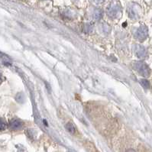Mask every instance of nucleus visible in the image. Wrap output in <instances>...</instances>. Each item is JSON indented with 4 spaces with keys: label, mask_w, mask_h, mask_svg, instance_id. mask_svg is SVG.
I'll return each instance as SVG.
<instances>
[{
    "label": "nucleus",
    "mask_w": 152,
    "mask_h": 152,
    "mask_svg": "<svg viewBox=\"0 0 152 152\" xmlns=\"http://www.w3.org/2000/svg\"><path fill=\"white\" fill-rule=\"evenodd\" d=\"M133 68L142 77H148L151 74L149 66L143 62H135L133 64Z\"/></svg>",
    "instance_id": "1"
},
{
    "label": "nucleus",
    "mask_w": 152,
    "mask_h": 152,
    "mask_svg": "<svg viewBox=\"0 0 152 152\" xmlns=\"http://www.w3.org/2000/svg\"><path fill=\"white\" fill-rule=\"evenodd\" d=\"M102 16V11L101 9H97L94 10L93 13V19L95 20V21H99V20H100Z\"/></svg>",
    "instance_id": "7"
},
{
    "label": "nucleus",
    "mask_w": 152,
    "mask_h": 152,
    "mask_svg": "<svg viewBox=\"0 0 152 152\" xmlns=\"http://www.w3.org/2000/svg\"><path fill=\"white\" fill-rule=\"evenodd\" d=\"M15 99H16L18 102H20V103L23 102L24 100H25V96H24L23 93H18V94L16 95V96H15Z\"/></svg>",
    "instance_id": "12"
},
{
    "label": "nucleus",
    "mask_w": 152,
    "mask_h": 152,
    "mask_svg": "<svg viewBox=\"0 0 152 152\" xmlns=\"http://www.w3.org/2000/svg\"><path fill=\"white\" fill-rule=\"evenodd\" d=\"M108 16L111 18H117L122 14V9L119 4L112 3L107 7L106 9Z\"/></svg>",
    "instance_id": "2"
},
{
    "label": "nucleus",
    "mask_w": 152,
    "mask_h": 152,
    "mask_svg": "<svg viewBox=\"0 0 152 152\" xmlns=\"http://www.w3.org/2000/svg\"><path fill=\"white\" fill-rule=\"evenodd\" d=\"M24 123L22 121L19 119H12L9 122V127L12 130H18V129H22L23 127Z\"/></svg>",
    "instance_id": "5"
},
{
    "label": "nucleus",
    "mask_w": 152,
    "mask_h": 152,
    "mask_svg": "<svg viewBox=\"0 0 152 152\" xmlns=\"http://www.w3.org/2000/svg\"><path fill=\"white\" fill-rule=\"evenodd\" d=\"M93 25L92 24H86L85 25V27H84V31L87 34H90L93 31Z\"/></svg>",
    "instance_id": "10"
},
{
    "label": "nucleus",
    "mask_w": 152,
    "mask_h": 152,
    "mask_svg": "<svg viewBox=\"0 0 152 152\" xmlns=\"http://www.w3.org/2000/svg\"><path fill=\"white\" fill-rule=\"evenodd\" d=\"M104 1H105V0H92V2H94V3H96V4L102 3Z\"/></svg>",
    "instance_id": "14"
},
{
    "label": "nucleus",
    "mask_w": 152,
    "mask_h": 152,
    "mask_svg": "<svg viewBox=\"0 0 152 152\" xmlns=\"http://www.w3.org/2000/svg\"><path fill=\"white\" fill-rule=\"evenodd\" d=\"M65 128H66V131H67L68 132L70 133V134H75L76 132V128L75 126L73 125V124H72L71 122H68V123L66 124V125H65Z\"/></svg>",
    "instance_id": "8"
},
{
    "label": "nucleus",
    "mask_w": 152,
    "mask_h": 152,
    "mask_svg": "<svg viewBox=\"0 0 152 152\" xmlns=\"http://www.w3.org/2000/svg\"><path fill=\"white\" fill-rule=\"evenodd\" d=\"M126 152H136L134 150V149H128L127 151H126Z\"/></svg>",
    "instance_id": "15"
},
{
    "label": "nucleus",
    "mask_w": 152,
    "mask_h": 152,
    "mask_svg": "<svg viewBox=\"0 0 152 152\" xmlns=\"http://www.w3.org/2000/svg\"><path fill=\"white\" fill-rule=\"evenodd\" d=\"M2 73H1V72H0V80H2Z\"/></svg>",
    "instance_id": "16"
},
{
    "label": "nucleus",
    "mask_w": 152,
    "mask_h": 152,
    "mask_svg": "<svg viewBox=\"0 0 152 152\" xmlns=\"http://www.w3.org/2000/svg\"><path fill=\"white\" fill-rule=\"evenodd\" d=\"M135 54L138 58H141V59L145 58L147 55L146 49H145L143 46L137 45L135 48Z\"/></svg>",
    "instance_id": "6"
},
{
    "label": "nucleus",
    "mask_w": 152,
    "mask_h": 152,
    "mask_svg": "<svg viewBox=\"0 0 152 152\" xmlns=\"http://www.w3.org/2000/svg\"><path fill=\"white\" fill-rule=\"evenodd\" d=\"M141 8L138 5L135 3L131 4L129 7L128 8V14L129 18L132 19H138L140 18L141 15Z\"/></svg>",
    "instance_id": "3"
},
{
    "label": "nucleus",
    "mask_w": 152,
    "mask_h": 152,
    "mask_svg": "<svg viewBox=\"0 0 152 152\" xmlns=\"http://www.w3.org/2000/svg\"><path fill=\"white\" fill-rule=\"evenodd\" d=\"M140 83H141V86H143L145 89H149L150 88V83H149V82L147 80H141Z\"/></svg>",
    "instance_id": "13"
},
{
    "label": "nucleus",
    "mask_w": 152,
    "mask_h": 152,
    "mask_svg": "<svg viewBox=\"0 0 152 152\" xmlns=\"http://www.w3.org/2000/svg\"><path fill=\"white\" fill-rule=\"evenodd\" d=\"M69 152H71V151H69Z\"/></svg>",
    "instance_id": "17"
},
{
    "label": "nucleus",
    "mask_w": 152,
    "mask_h": 152,
    "mask_svg": "<svg viewBox=\"0 0 152 152\" xmlns=\"http://www.w3.org/2000/svg\"><path fill=\"white\" fill-rule=\"evenodd\" d=\"M148 28L146 26H141V27L138 28L137 30L135 31L134 32V37H135L138 41H143L148 37Z\"/></svg>",
    "instance_id": "4"
},
{
    "label": "nucleus",
    "mask_w": 152,
    "mask_h": 152,
    "mask_svg": "<svg viewBox=\"0 0 152 152\" xmlns=\"http://www.w3.org/2000/svg\"><path fill=\"white\" fill-rule=\"evenodd\" d=\"M0 58L2 59L4 64H11V58L9 56L6 55V54H4L0 52Z\"/></svg>",
    "instance_id": "9"
},
{
    "label": "nucleus",
    "mask_w": 152,
    "mask_h": 152,
    "mask_svg": "<svg viewBox=\"0 0 152 152\" xmlns=\"http://www.w3.org/2000/svg\"><path fill=\"white\" fill-rule=\"evenodd\" d=\"M7 128V123L3 118H0V132L6 130Z\"/></svg>",
    "instance_id": "11"
}]
</instances>
